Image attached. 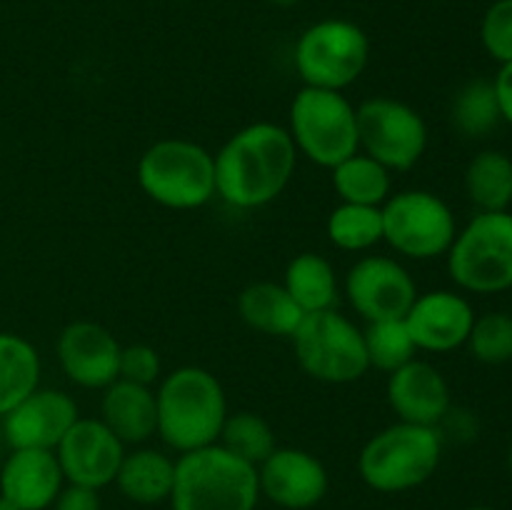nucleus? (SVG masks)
I'll return each instance as SVG.
<instances>
[{
  "label": "nucleus",
  "mask_w": 512,
  "mask_h": 510,
  "mask_svg": "<svg viewBox=\"0 0 512 510\" xmlns=\"http://www.w3.org/2000/svg\"><path fill=\"white\" fill-rule=\"evenodd\" d=\"M158 405V435L175 453L218 443L228 418V398L210 370L183 365L160 380L155 390Z\"/></svg>",
  "instance_id": "f03ea898"
},
{
  "label": "nucleus",
  "mask_w": 512,
  "mask_h": 510,
  "mask_svg": "<svg viewBox=\"0 0 512 510\" xmlns=\"http://www.w3.org/2000/svg\"><path fill=\"white\" fill-rule=\"evenodd\" d=\"M50 510H103L100 490L83 488V485H63Z\"/></svg>",
  "instance_id": "72a5a7b5"
},
{
  "label": "nucleus",
  "mask_w": 512,
  "mask_h": 510,
  "mask_svg": "<svg viewBox=\"0 0 512 510\" xmlns=\"http://www.w3.org/2000/svg\"><path fill=\"white\" fill-rule=\"evenodd\" d=\"M493 85H495V95H498V105H500V115H503V123H508L512 128V63L500 65Z\"/></svg>",
  "instance_id": "f704fd0d"
},
{
  "label": "nucleus",
  "mask_w": 512,
  "mask_h": 510,
  "mask_svg": "<svg viewBox=\"0 0 512 510\" xmlns=\"http://www.w3.org/2000/svg\"><path fill=\"white\" fill-rule=\"evenodd\" d=\"M465 510H493V508H488V505H473V508H465Z\"/></svg>",
  "instance_id": "58836bf2"
},
{
  "label": "nucleus",
  "mask_w": 512,
  "mask_h": 510,
  "mask_svg": "<svg viewBox=\"0 0 512 510\" xmlns=\"http://www.w3.org/2000/svg\"><path fill=\"white\" fill-rule=\"evenodd\" d=\"M218 443L235 453L238 458L248 460L258 468L275 448H278V438L275 430L263 415L253 413V410H238V413H228L223 430H220Z\"/></svg>",
  "instance_id": "c85d7f7f"
},
{
  "label": "nucleus",
  "mask_w": 512,
  "mask_h": 510,
  "mask_svg": "<svg viewBox=\"0 0 512 510\" xmlns=\"http://www.w3.org/2000/svg\"><path fill=\"white\" fill-rule=\"evenodd\" d=\"M510 290H512V288H510Z\"/></svg>",
  "instance_id": "a19ab883"
},
{
  "label": "nucleus",
  "mask_w": 512,
  "mask_h": 510,
  "mask_svg": "<svg viewBox=\"0 0 512 510\" xmlns=\"http://www.w3.org/2000/svg\"><path fill=\"white\" fill-rule=\"evenodd\" d=\"M468 350L478 363L503 365L512 360V313L493 310L475 315L473 330L468 335Z\"/></svg>",
  "instance_id": "7c9ffc66"
},
{
  "label": "nucleus",
  "mask_w": 512,
  "mask_h": 510,
  "mask_svg": "<svg viewBox=\"0 0 512 510\" xmlns=\"http://www.w3.org/2000/svg\"><path fill=\"white\" fill-rule=\"evenodd\" d=\"M215 158V195L238 210L273 203L295 175L298 150L288 128L250 123L225 140Z\"/></svg>",
  "instance_id": "f257e3e1"
},
{
  "label": "nucleus",
  "mask_w": 512,
  "mask_h": 510,
  "mask_svg": "<svg viewBox=\"0 0 512 510\" xmlns=\"http://www.w3.org/2000/svg\"><path fill=\"white\" fill-rule=\"evenodd\" d=\"M465 193L478 213H500L512 205V158L503 150H480L465 168Z\"/></svg>",
  "instance_id": "393cba45"
},
{
  "label": "nucleus",
  "mask_w": 512,
  "mask_h": 510,
  "mask_svg": "<svg viewBox=\"0 0 512 510\" xmlns=\"http://www.w3.org/2000/svg\"><path fill=\"white\" fill-rule=\"evenodd\" d=\"M160 370H163V365H160V355L153 345L135 343L120 350L118 378L153 388V383L160 380Z\"/></svg>",
  "instance_id": "473e14b6"
},
{
  "label": "nucleus",
  "mask_w": 512,
  "mask_h": 510,
  "mask_svg": "<svg viewBox=\"0 0 512 510\" xmlns=\"http://www.w3.org/2000/svg\"><path fill=\"white\" fill-rule=\"evenodd\" d=\"M270 5H275V8H293V5H298L300 0H268Z\"/></svg>",
  "instance_id": "c9c22d12"
},
{
  "label": "nucleus",
  "mask_w": 512,
  "mask_h": 510,
  "mask_svg": "<svg viewBox=\"0 0 512 510\" xmlns=\"http://www.w3.org/2000/svg\"><path fill=\"white\" fill-rule=\"evenodd\" d=\"M0 510H20L13 500H8L5 495H0Z\"/></svg>",
  "instance_id": "e433bc0d"
},
{
  "label": "nucleus",
  "mask_w": 512,
  "mask_h": 510,
  "mask_svg": "<svg viewBox=\"0 0 512 510\" xmlns=\"http://www.w3.org/2000/svg\"><path fill=\"white\" fill-rule=\"evenodd\" d=\"M100 420L123 440V445H143L158 435V405L150 385L118 378L103 390Z\"/></svg>",
  "instance_id": "aec40b11"
},
{
  "label": "nucleus",
  "mask_w": 512,
  "mask_h": 510,
  "mask_svg": "<svg viewBox=\"0 0 512 510\" xmlns=\"http://www.w3.org/2000/svg\"><path fill=\"white\" fill-rule=\"evenodd\" d=\"M288 133L298 155L333 170L360 150L358 108L340 90L303 88L290 103Z\"/></svg>",
  "instance_id": "423d86ee"
},
{
  "label": "nucleus",
  "mask_w": 512,
  "mask_h": 510,
  "mask_svg": "<svg viewBox=\"0 0 512 510\" xmlns=\"http://www.w3.org/2000/svg\"><path fill=\"white\" fill-rule=\"evenodd\" d=\"M238 313L248 328L263 335H278V338H290L305 315L283 288V283H273V280L250 283L238 295Z\"/></svg>",
  "instance_id": "4be33fe9"
},
{
  "label": "nucleus",
  "mask_w": 512,
  "mask_h": 510,
  "mask_svg": "<svg viewBox=\"0 0 512 510\" xmlns=\"http://www.w3.org/2000/svg\"><path fill=\"white\" fill-rule=\"evenodd\" d=\"M260 495L285 510H310L328 495L323 460L303 448H275L258 465Z\"/></svg>",
  "instance_id": "dca6fc26"
},
{
  "label": "nucleus",
  "mask_w": 512,
  "mask_h": 510,
  "mask_svg": "<svg viewBox=\"0 0 512 510\" xmlns=\"http://www.w3.org/2000/svg\"><path fill=\"white\" fill-rule=\"evenodd\" d=\"M383 210V240L413 260H433L448 255L458 223L440 195L430 190H403L380 205Z\"/></svg>",
  "instance_id": "9d476101"
},
{
  "label": "nucleus",
  "mask_w": 512,
  "mask_h": 510,
  "mask_svg": "<svg viewBox=\"0 0 512 510\" xmlns=\"http://www.w3.org/2000/svg\"><path fill=\"white\" fill-rule=\"evenodd\" d=\"M333 188L340 203L380 208L390 198L393 178L385 165L358 150L333 168Z\"/></svg>",
  "instance_id": "a878e982"
},
{
  "label": "nucleus",
  "mask_w": 512,
  "mask_h": 510,
  "mask_svg": "<svg viewBox=\"0 0 512 510\" xmlns=\"http://www.w3.org/2000/svg\"><path fill=\"white\" fill-rule=\"evenodd\" d=\"M345 295L368 323L400 320L418 298V285L403 263L388 255H365L345 275Z\"/></svg>",
  "instance_id": "f8f14e48"
},
{
  "label": "nucleus",
  "mask_w": 512,
  "mask_h": 510,
  "mask_svg": "<svg viewBox=\"0 0 512 510\" xmlns=\"http://www.w3.org/2000/svg\"><path fill=\"white\" fill-rule=\"evenodd\" d=\"M328 238L335 248L348 253H365L383 243V210L375 205L340 203L328 215Z\"/></svg>",
  "instance_id": "cd10ccee"
},
{
  "label": "nucleus",
  "mask_w": 512,
  "mask_h": 510,
  "mask_svg": "<svg viewBox=\"0 0 512 510\" xmlns=\"http://www.w3.org/2000/svg\"><path fill=\"white\" fill-rule=\"evenodd\" d=\"M290 340L300 368L320 383L348 385L370 370L363 330L335 308L303 315Z\"/></svg>",
  "instance_id": "6e6552de"
},
{
  "label": "nucleus",
  "mask_w": 512,
  "mask_h": 510,
  "mask_svg": "<svg viewBox=\"0 0 512 510\" xmlns=\"http://www.w3.org/2000/svg\"><path fill=\"white\" fill-rule=\"evenodd\" d=\"M3 450H8V445H5V438H3V428H0V460H3Z\"/></svg>",
  "instance_id": "4c0bfd02"
},
{
  "label": "nucleus",
  "mask_w": 512,
  "mask_h": 510,
  "mask_svg": "<svg viewBox=\"0 0 512 510\" xmlns=\"http://www.w3.org/2000/svg\"><path fill=\"white\" fill-rule=\"evenodd\" d=\"M483 48L495 63H512V0H495L480 23Z\"/></svg>",
  "instance_id": "2f4dec72"
},
{
  "label": "nucleus",
  "mask_w": 512,
  "mask_h": 510,
  "mask_svg": "<svg viewBox=\"0 0 512 510\" xmlns=\"http://www.w3.org/2000/svg\"><path fill=\"white\" fill-rule=\"evenodd\" d=\"M283 288L305 315L338 305V275L325 255L300 253L285 268Z\"/></svg>",
  "instance_id": "5701e85b"
},
{
  "label": "nucleus",
  "mask_w": 512,
  "mask_h": 510,
  "mask_svg": "<svg viewBox=\"0 0 512 510\" xmlns=\"http://www.w3.org/2000/svg\"><path fill=\"white\" fill-rule=\"evenodd\" d=\"M65 485L55 450L18 448L0 460V495L20 510H48Z\"/></svg>",
  "instance_id": "6ab92c4d"
},
{
  "label": "nucleus",
  "mask_w": 512,
  "mask_h": 510,
  "mask_svg": "<svg viewBox=\"0 0 512 510\" xmlns=\"http://www.w3.org/2000/svg\"><path fill=\"white\" fill-rule=\"evenodd\" d=\"M360 153L393 173L415 168L428 148V125L413 105L390 95H375L358 105Z\"/></svg>",
  "instance_id": "9b49d317"
},
{
  "label": "nucleus",
  "mask_w": 512,
  "mask_h": 510,
  "mask_svg": "<svg viewBox=\"0 0 512 510\" xmlns=\"http://www.w3.org/2000/svg\"><path fill=\"white\" fill-rule=\"evenodd\" d=\"M175 460L155 448H135L123 455L115 485L135 505H160L170 500Z\"/></svg>",
  "instance_id": "412c9836"
},
{
  "label": "nucleus",
  "mask_w": 512,
  "mask_h": 510,
  "mask_svg": "<svg viewBox=\"0 0 512 510\" xmlns=\"http://www.w3.org/2000/svg\"><path fill=\"white\" fill-rule=\"evenodd\" d=\"M363 338L365 350H368L370 368H378L388 375L393 370L403 368L405 363H410L415 358V353H418L403 318L368 323V328L363 330Z\"/></svg>",
  "instance_id": "c756f323"
},
{
  "label": "nucleus",
  "mask_w": 512,
  "mask_h": 510,
  "mask_svg": "<svg viewBox=\"0 0 512 510\" xmlns=\"http://www.w3.org/2000/svg\"><path fill=\"white\" fill-rule=\"evenodd\" d=\"M450 120H453L455 130L470 140L493 133L503 123L493 80L478 78L465 83L455 93L453 105H450Z\"/></svg>",
  "instance_id": "bb28decb"
},
{
  "label": "nucleus",
  "mask_w": 512,
  "mask_h": 510,
  "mask_svg": "<svg viewBox=\"0 0 512 510\" xmlns=\"http://www.w3.org/2000/svg\"><path fill=\"white\" fill-rule=\"evenodd\" d=\"M440 458V428L398 420L363 445L358 455V473L375 493H408L433 478Z\"/></svg>",
  "instance_id": "20e7f679"
},
{
  "label": "nucleus",
  "mask_w": 512,
  "mask_h": 510,
  "mask_svg": "<svg viewBox=\"0 0 512 510\" xmlns=\"http://www.w3.org/2000/svg\"><path fill=\"white\" fill-rule=\"evenodd\" d=\"M508 463H510V473H512V443H510V453H508Z\"/></svg>",
  "instance_id": "ea45409f"
},
{
  "label": "nucleus",
  "mask_w": 512,
  "mask_h": 510,
  "mask_svg": "<svg viewBox=\"0 0 512 510\" xmlns=\"http://www.w3.org/2000/svg\"><path fill=\"white\" fill-rule=\"evenodd\" d=\"M448 273L465 293L495 295L512 288V213H478L448 250Z\"/></svg>",
  "instance_id": "0eeeda50"
},
{
  "label": "nucleus",
  "mask_w": 512,
  "mask_h": 510,
  "mask_svg": "<svg viewBox=\"0 0 512 510\" xmlns=\"http://www.w3.org/2000/svg\"><path fill=\"white\" fill-rule=\"evenodd\" d=\"M385 395L393 413L403 423L440 428L443 418L453 408L445 375L433 363L418 358L388 375Z\"/></svg>",
  "instance_id": "a211bd4d"
},
{
  "label": "nucleus",
  "mask_w": 512,
  "mask_h": 510,
  "mask_svg": "<svg viewBox=\"0 0 512 510\" xmlns=\"http://www.w3.org/2000/svg\"><path fill=\"white\" fill-rule=\"evenodd\" d=\"M368 58V33L345 18H325L308 25L293 50V65L303 85L340 93L363 75Z\"/></svg>",
  "instance_id": "1a4fd4ad"
},
{
  "label": "nucleus",
  "mask_w": 512,
  "mask_h": 510,
  "mask_svg": "<svg viewBox=\"0 0 512 510\" xmlns=\"http://www.w3.org/2000/svg\"><path fill=\"white\" fill-rule=\"evenodd\" d=\"M120 350L123 345L115 335L93 320L68 323L55 343L60 370L68 375L70 383L85 390H105L118 380Z\"/></svg>",
  "instance_id": "4468645a"
},
{
  "label": "nucleus",
  "mask_w": 512,
  "mask_h": 510,
  "mask_svg": "<svg viewBox=\"0 0 512 510\" xmlns=\"http://www.w3.org/2000/svg\"><path fill=\"white\" fill-rule=\"evenodd\" d=\"M78 418V403L65 390L35 388L0 418V428L8 450H55Z\"/></svg>",
  "instance_id": "2eb2a0df"
},
{
  "label": "nucleus",
  "mask_w": 512,
  "mask_h": 510,
  "mask_svg": "<svg viewBox=\"0 0 512 510\" xmlns=\"http://www.w3.org/2000/svg\"><path fill=\"white\" fill-rule=\"evenodd\" d=\"M140 190L170 210H195L215 198V158L195 140L165 138L150 145L135 168Z\"/></svg>",
  "instance_id": "39448f33"
},
{
  "label": "nucleus",
  "mask_w": 512,
  "mask_h": 510,
  "mask_svg": "<svg viewBox=\"0 0 512 510\" xmlns=\"http://www.w3.org/2000/svg\"><path fill=\"white\" fill-rule=\"evenodd\" d=\"M260 500L258 468L220 443L180 453L175 460L173 510H255Z\"/></svg>",
  "instance_id": "7ed1b4c3"
},
{
  "label": "nucleus",
  "mask_w": 512,
  "mask_h": 510,
  "mask_svg": "<svg viewBox=\"0 0 512 510\" xmlns=\"http://www.w3.org/2000/svg\"><path fill=\"white\" fill-rule=\"evenodd\" d=\"M40 355L28 338L0 333V418L40 388Z\"/></svg>",
  "instance_id": "b1692460"
},
{
  "label": "nucleus",
  "mask_w": 512,
  "mask_h": 510,
  "mask_svg": "<svg viewBox=\"0 0 512 510\" xmlns=\"http://www.w3.org/2000/svg\"><path fill=\"white\" fill-rule=\"evenodd\" d=\"M403 320L415 348L428 353H450L468 343L475 310L470 300L455 290H430L415 298Z\"/></svg>",
  "instance_id": "f3484780"
},
{
  "label": "nucleus",
  "mask_w": 512,
  "mask_h": 510,
  "mask_svg": "<svg viewBox=\"0 0 512 510\" xmlns=\"http://www.w3.org/2000/svg\"><path fill=\"white\" fill-rule=\"evenodd\" d=\"M125 445L100 418H78L55 448L65 483L103 490L115 483Z\"/></svg>",
  "instance_id": "ddd939ff"
}]
</instances>
